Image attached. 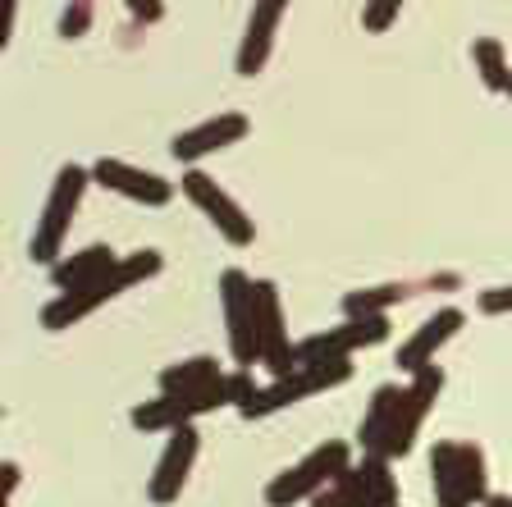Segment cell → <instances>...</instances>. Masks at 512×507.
Listing matches in <instances>:
<instances>
[{
	"label": "cell",
	"mask_w": 512,
	"mask_h": 507,
	"mask_svg": "<svg viewBox=\"0 0 512 507\" xmlns=\"http://www.w3.org/2000/svg\"><path fill=\"white\" fill-rule=\"evenodd\" d=\"M160 265H165V256H160L156 247H138V252L119 256V261L110 265L101 279L74 288V293H55L51 302L42 307V329H51V334H64V329L83 325L87 316H96V311L106 307V302H115L119 293H128V288L147 284L151 275H160Z\"/></svg>",
	"instance_id": "obj_1"
},
{
	"label": "cell",
	"mask_w": 512,
	"mask_h": 507,
	"mask_svg": "<svg viewBox=\"0 0 512 507\" xmlns=\"http://www.w3.org/2000/svg\"><path fill=\"white\" fill-rule=\"evenodd\" d=\"M252 393H256L252 370L238 366L197 393H156L151 402H138V407L128 412V425L142 434H170V430H179V425H192L197 416L220 412V407H243Z\"/></svg>",
	"instance_id": "obj_2"
},
{
	"label": "cell",
	"mask_w": 512,
	"mask_h": 507,
	"mask_svg": "<svg viewBox=\"0 0 512 507\" xmlns=\"http://www.w3.org/2000/svg\"><path fill=\"white\" fill-rule=\"evenodd\" d=\"M352 380V357L343 361H302L298 370H288V375H275L266 389H256L252 398L238 407L243 421H261V416H275L284 407H298L307 402L311 393H325V389H339V384Z\"/></svg>",
	"instance_id": "obj_3"
},
{
	"label": "cell",
	"mask_w": 512,
	"mask_h": 507,
	"mask_svg": "<svg viewBox=\"0 0 512 507\" xmlns=\"http://www.w3.org/2000/svg\"><path fill=\"white\" fill-rule=\"evenodd\" d=\"M87 183H92V169H83V165H60L55 169L51 197H46L42 220H37L32 243H28V256L37 265H46V270L60 261V247H64V238H69V224H74L78 206H83Z\"/></svg>",
	"instance_id": "obj_4"
},
{
	"label": "cell",
	"mask_w": 512,
	"mask_h": 507,
	"mask_svg": "<svg viewBox=\"0 0 512 507\" xmlns=\"http://www.w3.org/2000/svg\"><path fill=\"white\" fill-rule=\"evenodd\" d=\"M348 466H352V448L343 444V439H325V444L311 448L298 466H288V471H279V476L270 480L266 485V507L311 503V498H316L325 485H334Z\"/></svg>",
	"instance_id": "obj_5"
},
{
	"label": "cell",
	"mask_w": 512,
	"mask_h": 507,
	"mask_svg": "<svg viewBox=\"0 0 512 507\" xmlns=\"http://www.w3.org/2000/svg\"><path fill=\"white\" fill-rule=\"evenodd\" d=\"M220 307L229 329V357L234 366H261V329H256V279L247 270H224L220 275Z\"/></svg>",
	"instance_id": "obj_6"
},
{
	"label": "cell",
	"mask_w": 512,
	"mask_h": 507,
	"mask_svg": "<svg viewBox=\"0 0 512 507\" xmlns=\"http://www.w3.org/2000/svg\"><path fill=\"white\" fill-rule=\"evenodd\" d=\"M179 192L197 206V211L206 215V220L215 224V233H220L229 247H252L256 243V224H252V215L238 206L229 192L220 188V183L206 174V169H197V165H188L183 169V179H179Z\"/></svg>",
	"instance_id": "obj_7"
},
{
	"label": "cell",
	"mask_w": 512,
	"mask_h": 507,
	"mask_svg": "<svg viewBox=\"0 0 512 507\" xmlns=\"http://www.w3.org/2000/svg\"><path fill=\"white\" fill-rule=\"evenodd\" d=\"M439 389H444V370L439 366L416 370L412 384L403 389V402H398V416H394V430H389V444H384V457H407L412 453L416 439H421L426 416L435 412Z\"/></svg>",
	"instance_id": "obj_8"
},
{
	"label": "cell",
	"mask_w": 512,
	"mask_h": 507,
	"mask_svg": "<svg viewBox=\"0 0 512 507\" xmlns=\"http://www.w3.org/2000/svg\"><path fill=\"white\" fill-rule=\"evenodd\" d=\"M197 453H202V434H197V425H179V430H170L165 453H160L156 471H151V480H147V503L151 507L179 503L183 485H188V476H192V466H197Z\"/></svg>",
	"instance_id": "obj_9"
},
{
	"label": "cell",
	"mask_w": 512,
	"mask_h": 507,
	"mask_svg": "<svg viewBox=\"0 0 512 507\" xmlns=\"http://www.w3.org/2000/svg\"><path fill=\"white\" fill-rule=\"evenodd\" d=\"M389 338V316H343V325L298 343V361H343Z\"/></svg>",
	"instance_id": "obj_10"
},
{
	"label": "cell",
	"mask_w": 512,
	"mask_h": 507,
	"mask_svg": "<svg viewBox=\"0 0 512 507\" xmlns=\"http://www.w3.org/2000/svg\"><path fill=\"white\" fill-rule=\"evenodd\" d=\"M256 329H261V366L270 375H288L298 370V343L288 338V320H284V302L279 288L270 279H256Z\"/></svg>",
	"instance_id": "obj_11"
},
{
	"label": "cell",
	"mask_w": 512,
	"mask_h": 507,
	"mask_svg": "<svg viewBox=\"0 0 512 507\" xmlns=\"http://www.w3.org/2000/svg\"><path fill=\"white\" fill-rule=\"evenodd\" d=\"M247 133H252V119H247V115H238V110H215L211 119L183 128L179 138L170 142V151H174V160H179V165H197L202 156H215V151L238 147Z\"/></svg>",
	"instance_id": "obj_12"
},
{
	"label": "cell",
	"mask_w": 512,
	"mask_h": 507,
	"mask_svg": "<svg viewBox=\"0 0 512 507\" xmlns=\"http://www.w3.org/2000/svg\"><path fill=\"white\" fill-rule=\"evenodd\" d=\"M92 183H101L106 192H115V197H124V201L151 206V211H160V206H170V201H174V183H165L160 174H151V169L128 165V160H119V156H101V160H96V165H92Z\"/></svg>",
	"instance_id": "obj_13"
},
{
	"label": "cell",
	"mask_w": 512,
	"mask_h": 507,
	"mask_svg": "<svg viewBox=\"0 0 512 507\" xmlns=\"http://www.w3.org/2000/svg\"><path fill=\"white\" fill-rule=\"evenodd\" d=\"M284 14H288V0H252V14H247L243 42H238V55H234L238 78H256L270 64Z\"/></svg>",
	"instance_id": "obj_14"
},
{
	"label": "cell",
	"mask_w": 512,
	"mask_h": 507,
	"mask_svg": "<svg viewBox=\"0 0 512 507\" xmlns=\"http://www.w3.org/2000/svg\"><path fill=\"white\" fill-rule=\"evenodd\" d=\"M462 325H467V316H462V307H439L435 316H426V320H421V325L412 329V334L403 338V348H398L394 366L403 370V375H416V370L435 366V352L444 348V343H453Z\"/></svg>",
	"instance_id": "obj_15"
},
{
	"label": "cell",
	"mask_w": 512,
	"mask_h": 507,
	"mask_svg": "<svg viewBox=\"0 0 512 507\" xmlns=\"http://www.w3.org/2000/svg\"><path fill=\"white\" fill-rule=\"evenodd\" d=\"M403 389L407 384H380L366 402V416L357 425V448L362 453H384L389 444V430H394V416H398V402H403Z\"/></svg>",
	"instance_id": "obj_16"
},
{
	"label": "cell",
	"mask_w": 512,
	"mask_h": 507,
	"mask_svg": "<svg viewBox=\"0 0 512 507\" xmlns=\"http://www.w3.org/2000/svg\"><path fill=\"white\" fill-rule=\"evenodd\" d=\"M115 261L119 256L110 252L106 243H92V247H83V252H74V256H60V261L51 265V284H55V293H74V288L101 279Z\"/></svg>",
	"instance_id": "obj_17"
},
{
	"label": "cell",
	"mask_w": 512,
	"mask_h": 507,
	"mask_svg": "<svg viewBox=\"0 0 512 507\" xmlns=\"http://www.w3.org/2000/svg\"><path fill=\"white\" fill-rule=\"evenodd\" d=\"M448 457H453V471H458L471 507L490 503V471H485V453H480L476 444H448Z\"/></svg>",
	"instance_id": "obj_18"
},
{
	"label": "cell",
	"mask_w": 512,
	"mask_h": 507,
	"mask_svg": "<svg viewBox=\"0 0 512 507\" xmlns=\"http://www.w3.org/2000/svg\"><path fill=\"white\" fill-rule=\"evenodd\" d=\"M224 370L215 366V357H188V361H174V366L160 370V393H197L206 384H215Z\"/></svg>",
	"instance_id": "obj_19"
},
{
	"label": "cell",
	"mask_w": 512,
	"mask_h": 507,
	"mask_svg": "<svg viewBox=\"0 0 512 507\" xmlns=\"http://www.w3.org/2000/svg\"><path fill=\"white\" fill-rule=\"evenodd\" d=\"M357 476H362L366 498H371L375 507H398L394 457H384V453H362V462H357Z\"/></svg>",
	"instance_id": "obj_20"
},
{
	"label": "cell",
	"mask_w": 512,
	"mask_h": 507,
	"mask_svg": "<svg viewBox=\"0 0 512 507\" xmlns=\"http://www.w3.org/2000/svg\"><path fill=\"white\" fill-rule=\"evenodd\" d=\"M471 64H476L480 83L490 92H512V69H508V51L499 37H476L471 42Z\"/></svg>",
	"instance_id": "obj_21"
},
{
	"label": "cell",
	"mask_w": 512,
	"mask_h": 507,
	"mask_svg": "<svg viewBox=\"0 0 512 507\" xmlns=\"http://www.w3.org/2000/svg\"><path fill=\"white\" fill-rule=\"evenodd\" d=\"M430 485H435V507H471L467 489L453 471V457H448V439L430 448Z\"/></svg>",
	"instance_id": "obj_22"
},
{
	"label": "cell",
	"mask_w": 512,
	"mask_h": 507,
	"mask_svg": "<svg viewBox=\"0 0 512 507\" xmlns=\"http://www.w3.org/2000/svg\"><path fill=\"white\" fill-rule=\"evenodd\" d=\"M407 284H380V288H357L343 297V316H389V307L407 302Z\"/></svg>",
	"instance_id": "obj_23"
},
{
	"label": "cell",
	"mask_w": 512,
	"mask_h": 507,
	"mask_svg": "<svg viewBox=\"0 0 512 507\" xmlns=\"http://www.w3.org/2000/svg\"><path fill=\"white\" fill-rule=\"evenodd\" d=\"M311 507H375L371 498H366V485L362 476H357V462L343 471L334 485H325L316 498H311Z\"/></svg>",
	"instance_id": "obj_24"
},
{
	"label": "cell",
	"mask_w": 512,
	"mask_h": 507,
	"mask_svg": "<svg viewBox=\"0 0 512 507\" xmlns=\"http://www.w3.org/2000/svg\"><path fill=\"white\" fill-rule=\"evenodd\" d=\"M403 5L407 0H362V28L366 32H389L398 23V14H403Z\"/></svg>",
	"instance_id": "obj_25"
},
{
	"label": "cell",
	"mask_w": 512,
	"mask_h": 507,
	"mask_svg": "<svg viewBox=\"0 0 512 507\" xmlns=\"http://www.w3.org/2000/svg\"><path fill=\"white\" fill-rule=\"evenodd\" d=\"M92 14H96V0H69L60 14V37L64 42H78V37H87V28H92Z\"/></svg>",
	"instance_id": "obj_26"
},
{
	"label": "cell",
	"mask_w": 512,
	"mask_h": 507,
	"mask_svg": "<svg viewBox=\"0 0 512 507\" xmlns=\"http://www.w3.org/2000/svg\"><path fill=\"white\" fill-rule=\"evenodd\" d=\"M476 311L480 316H512V284L485 288V293L476 297Z\"/></svg>",
	"instance_id": "obj_27"
},
{
	"label": "cell",
	"mask_w": 512,
	"mask_h": 507,
	"mask_svg": "<svg viewBox=\"0 0 512 507\" xmlns=\"http://www.w3.org/2000/svg\"><path fill=\"white\" fill-rule=\"evenodd\" d=\"M124 10L138 23H160L165 19V0H124Z\"/></svg>",
	"instance_id": "obj_28"
},
{
	"label": "cell",
	"mask_w": 512,
	"mask_h": 507,
	"mask_svg": "<svg viewBox=\"0 0 512 507\" xmlns=\"http://www.w3.org/2000/svg\"><path fill=\"white\" fill-rule=\"evenodd\" d=\"M0 476H5V503H10V498H14V489H19V466H14V462H5V466H0Z\"/></svg>",
	"instance_id": "obj_29"
},
{
	"label": "cell",
	"mask_w": 512,
	"mask_h": 507,
	"mask_svg": "<svg viewBox=\"0 0 512 507\" xmlns=\"http://www.w3.org/2000/svg\"><path fill=\"white\" fill-rule=\"evenodd\" d=\"M14 14H19V0H5V46L14 42Z\"/></svg>",
	"instance_id": "obj_30"
},
{
	"label": "cell",
	"mask_w": 512,
	"mask_h": 507,
	"mask_svg": "<svg viewBox=\"0 0 512 507\" xmlns=\"http://www.w3.org/2000/svg\"><path fill=\"white\" fill-rule=\"evenodd\" d=\"M485 507H512V498L508 494H490V503H485Z\"/></svg>",
	"instance_id": "obj_31"
},
{
	"label": "cell",
	"mask_w": 512,
	"mask_h": 507,
	"mask_svg": "<svg viewBox=\"0 0 512 507\" xmlns=\"http://www.w3.org/2000/svg\"><path fill=\"white\" fill-rule=\"evenodd\" d=\"M508 101H512V92H508Z\"/></svg>",
	"instance_id": "obj_32"
}]
</instances>
